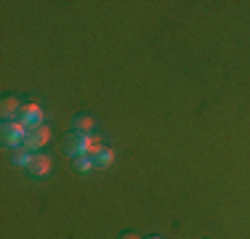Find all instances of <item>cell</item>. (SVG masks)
Returning a JSON list of instances; mask_svg holds the SVG:
<instances>
[{"label": "cell", "instance_id": "11", "mask_svg": "<svg viewBox=\"0 0 250 239\" xmlns=\"http://www.w3.org/2000/svg\"><path fill=\"white\" fill-rule=\"evenodd\" d=\"M117 239H141V237L136 234V231H123V234L117 237Z\"/></svg>", "mask_w": 250, "mask_h": 239}, {"label": "cell", "instance_id": "10", "mask_svg": "<svg viewBox=\"0 0 250 239\" xmlns=\"http://www.w3.org/2000/svg\"><path fill=\"white\" fill-rule=\"evenodd\" d=\"M72 167H75V173L85 176V173L93 170V159L91 157H77V159H72Z\"/></svg>", "mask_w": 250, "mask_h": 239}, {"label": "cell", "instance_id": "1", "mask_svg": "<svg viewBox=\"0 0 250 239\" xmlns=\"http://www.w3.org/2000/svg\"><path fill=\"white\" fill-rule=\"evenodd\" d=\"M101 146H104V143H101V136H96V133H91V136L69 133L67 139H64V143H62L64 154L72 157V159H77V157H93Z\"/></svg>", "mask_w": 250, "mask_h": 239}, {"label": "cell", "instance_id": "8", "mask_svg": "<svg viewBox=\"0 0 250 239\" xmlns=\"http://www.w3.org/2000/svg\"><path fill=\"white\" fill-rule=\"evenodd\" d=\"M93 167H109L112 162H115V149H109V146H101L96 154H93Z\"/></svg>", "mask_w": 250, "mask_h": 239}, {"label": "cell", "instance_id": "2", "mask_svg": "<svg viewBox=\"0 0 250 239\" xmlns=\"http://www.w3.org/2000/svg\"><path fill=\"white\" fill-rule=\"evenodd\" d=\"M29 128L21 120H8V122H3V143L11 149H19L24 146V139H27Z\"/></svg>", "mask_w": 250, "mask_h": 239}, {"label": "cell", "instance_id": "7", "mask_svg": "<svg viewBox=\"0 0 250 239\" xmlns=\"http://www.w3.org/2000/svg\"><path fill=\"white\" fill-rule=\"evenodd\" d=\"M93 128H96V120L91 115H77L72 120V133H83V136H91Z\"/></svg>", "mask_w": 250, "mask_h": 239}, {"label": "cell", "instance_id": "3", "mask_svg": "<svg viewBox=\"0 0 250 239\" xmlns=\"http://www.w3.org/2000/svg\"><path fill=\"white\" fill-rule=\"evenodd\" d=\"M48 141H51V128L43 122V125H38V128H29V133L24 139V146L29 149V152H38V149H43Z\"/></svg>", "mask_w": 250, "mask_h": 239}, {"label": "cell", "instance_id": "4", "mask_svg": "<svg viewBox=\"0 0 250 239\" xmlns=\"http://www.w3.org/2000/svg\"><path fill=\"white\" fill-rule=\"evenodd\" d=\"M43 106L40 104H35V101H29V104L21 106V112H19V120L27 125V128H38V125H43Z\"/></svg>", "mask_w": 250, "mask_h": 239}, {"label": "cell", "instance_id": "6", "mask_svg": "<svg viewBox=\"0 0 250 239\" xmlns=\"http://www.w3.org/2000/svg\"><path fill=\"white\" fill-rule=\"evenodd\" d=\"M21 101L16 99V96H5L3 104H0V115H3V120L8 122V120H19V112H21Z\"/></svg>", "mask_w": 250, "mask_h": 239}, {"label": "cell", "instance_id": "5", "mask_svg": "<svg viewBox=\"0 0 250 239\" xmlns=\"http://www.w3.org/2000/svg\"><path fill=\"white\" fill-rule=\"evenodd\" d=\"M29 176L32 178H45L51 173V157L48 154H38L35 152V157H32V162H29Z\"/></svg>", "mask_w": 250, "mask_h": 239}, {"label": "cell", "instance_id": "9", "mask_svg": "<svg viewBox=\"0 0 250 239\" xmlns=\"http://www.w3.org/2000/svg\"><path fill=\"white\" fill-rule=\"evenodd\" d=\"M32 157H35V152H29L27 146H19V149H14V154H11V162H14L16 167H29Z\"/></svg>", "mask_w": 250, "mask_h": 239}, {"label": "cell", "instance_id": "12", "mask_svg": "<svg viewBox=\"0 0 250 239\" xmlns=\"http://www.w3.org/2000/svg\"><path fill=\"white\" fill-rule=\"evenodd\" d=\"M149 239H163V237H149Z\"/></svg>", "mask_w": 250, "mask_h": 239}]
</instances>
